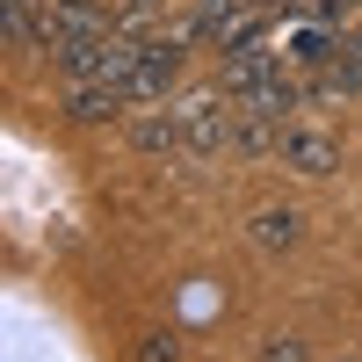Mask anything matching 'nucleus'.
<instances>
[{"mask_svg": "<svg viewBox=\"0 0 362 362\" xmlns=\"http://www.w3.org/2000/svg\"><path fill=\"white\" fill-rule=\"evenodd\" d=\"M174 124H181V153H232V116L239 102L225 87H189V95H174Z\"/></svg>", "mask_w": 362, "mask_h": 362, "instance_id": "f257e3e1", "label": "nucleus"}, {"mask_svg": "<svg viewBox=\"0 0 362 362\" xmlns=\"http://www.w3.org/2000/svg\"><path fill=\"white\" fill-rule=\"evenodd\" d=\"M181 51L174 37H145V51H138V66H131V80H124V95H131V109H153V102H174L181 95Z\"/></svg>", "mask_w": 362, "mask_h": 362, "instance_id": "f03ea898", "label": "nucleus"}, {"mask_svg": "<svg viewBox=\"0 0 362 362\" xmlns=\"http://www.w3.org/2000/svg\"><path fill=\"white\" fill-rule=\"evenodd\" d=\"M276 160H283L290 174H305V181H326V174H341V138H326V131H312V124H283Z\"/></svg>", "mask_w": 362, "mask_h": 362, "instance_id": "7ed1b4c3", "label": "nucleus"}, {"mask_svg": "<svg viewBox=\"0 0 362 362\" xmlns=\"http://www.w3.org/2000/svg\"><path fill=\"white\" fill-rule=\"evenodd\" d=\"M109 29H116V8H102V0H51V8H44L51 51L58 44H87V37H109Z\"/></svg>", "mask_w": 362, "mask_h": 362, "instance_id": "20e7f679", "label": "nucleus"}, {"mask_svg": "<svg viewBox=\"0 0 362 362\" xmlns=\"http://www.w3.org/2000/svg\"><path fill=\"white\" fill-rule=\"evenodd\" d=\"M58 109H66V124H124V116H131V95H124V87H109V80H66Z\"/></svg>", "mask_w": 362, "mask_h": 362, "instance_id": "39448f33", "label": "nucleus"}, {"mask_svg": "<svg viewBox=\"0 0 362 362\" xmlns=\"http://www.w3.org/2000/svg\"><path fill=\"white\" fill-rule=\"evenodd\" d=\"M247 29H261V15L247 8V0H196V37L203 44H239V37H247Z\"/></svg>", "mask_w": 362, "mask_h": 362, "instance_id": "423d86ee", "label": "nucleus"}, {"mask_svg": "<svg viewBox=\"0 0 362 362\" xmlns=\"http://www.w3.org/2000/svg\"><path fill=\"white\" fill-rule=\"evenodd\" d=\"M124 138H131V153H145V160L181 153V124H174V109H131V116H124Z\"/></svg>", "mask_w": 362, "mask_h": 362, "instance_id": "0eeeda50", "label": "nucleus"}, {"mask_svg": "<svg viewBox=\"0 0 362 362\" xmlns=\"http://www.w3.org/2000/svg\"><path fill=\"white\" fill-rule=\"evenodd\" d=\"M247 239L261 254H290L297 239H305V218H297L290 203H276V210H254V225H247Z\"/></svg>", "mask_w": 362, "mask_h": 362, "instance_id": "6e6552de", "label": "nucleus"}, {"mask_svg": "<svg viewBox=\"0 0 362 362\" xmlns=\"http://www.w3.org/2000/svg\"><path fill=\"white\" fill-rule=\"evenodd\" d=\"M44 8H51V0H8V44H15V58L51 51V37H44Z\"/></svg>", "mask_w": 362, "mask_h": 362, "instance_id": "1a4fd4ad", "label": "nucleus"}, {"mask_svg": "<svg viewBox=\"0 0 362 362\" xmlns=\"http://www.w3.org/2000/svg\"><path fill=\"white\" fill-rule=\"evenodd\" d=\"M138 362H181V341L174 334H145L138 341Z\"/></svg>", "mask_w": 362, "mask_h": 362, "instance_id": "9d476101", "label": "nucleus"}, {"mask_svg": "<svg viewBox=\"0 0 362 362\" xmlns=\"http://www.w3.org/2000/svg\"><path fill=\"white\" fill-rule=\"evenodd\" d=\"M261 362H305V341H297V334H276V341L261 348Z\"/></svg>", "mask_w": 362, "mask_h": 362, "instance_id": "9b49d317", "label": "nucleus"}]
</instances>
